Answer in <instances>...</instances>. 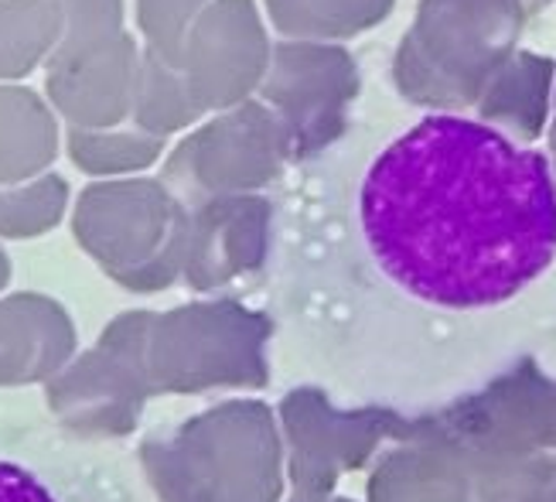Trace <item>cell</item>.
<instances>
[{"label":"cell","mask_w":556,"mask_h":502,"mask_svg":"<svg viewBox=\"0 0 556 502\" xmlns=\"http://www.w3.org/2000/svg\"><path fill=\"white\" fill-rule=\"evenodd\" d=\"M345 130V127H342ZM321 219H267L263 315L277 382L338 411L462 406L556 331V172L509 127L447 106L294 161Z\"/></svg>","instance_id":"obj_1"},{"label":"cell","mask_w":556,"mask_h":502,"mask_svg":"<svg viewBox=\"0 0 556 502\" xmlns=\"http://www.w3.org/2000/svg\"><path fill=\"white\" fill-rule=\"evenodd\" d=\"M0 502H157L127 448L79 438L0 444Z\"/></svg>","instance_id":"obj_2"},{"label":"cell","mask_w":556,"mask_h":502,"mask_svg":"<svg viewBox=\"0 0 556 502\" xmlns=\"http://www.w3.org/2000/svg\"><path fill=\"white\" fill-rule=\"evenodd\" d=\"M270 55L267 21L256 0H208L185 41L181 72L208 100H232L267 76Z\"/></svg>","instance_id":"obj_3"},{"label":"cell","mask_w":556,"mask_h":502,"mask_svg":"<svg viewBox=\"0 0 556 502\" xmlns=\"http://www.w3.org/2000/svg\"><path fill=\"white\" fill-rule=\"evenodd\" d=\"M349 59L314 41L277 45L267 65V96L294 116V161L325 148L349 124L342 79Z\"/></svg>","instance_id":"obj_4"},{"label":"cell","mask_w":556,"mask_h":502,"mask_svg":"<svg viewBox=\"0 0 556 502\" xmlns=\"http://www.w3.org/2000/svg\"><path fill=\"white\" fill-rule=\"evenodd\" d=\"M140 72V55L130 35H116L92 45H59L52 86L76 110H113Z\"/></svg>","instance_id":"obj_5"},{"label":"cell","mask_w":556,"mask_h":502,"mask_svg":"<svg viewBox=\"0 0 556 502\" xmlns=\"http://www.w3.org/2000/svg\"><path fill=\"white\" fill-rule=\"evenodd\" d=\"M62 41L59 0H0V76H21Z\"/></svg>","instance_id":"obj_6"},{"label":"cell","mask_w":556,"mask_h":502,"mask_svg":"<svg viewBox=\"0 0 556 502\" xmlns=\"http://www.w3.org/2000/svg\"><path fill=\"white\" fill-rule=\"evenodd\" d=\"M267 17L277 32L307 41L318 35H334L369 14V0H263Z\"/></svg>","instance_id":"obj_7"},{"label":"cell","mask_w":556,"mask_h":502,"mask_svg":"<svg viewBox=\"0 0 556 502\" xmlns=\"http://www.w3.org/2000/svg\"><path fill=\"white\" fill-rule=\"evenodd\" d=\"M208 0H137V24L148 38V55L181 65L185 41Z\"/></svg>","instance_id":"obj_8"},{"label":"cell","mask_w":556,"mask_h":502,"mask_svg":"<svg viewBox=\"0 0 556 502\" xmlns=\"http://www.w3.org/2000/svg\"><path fill=\"white\" fill-rule=\"evenodd\" d=\"M59 8H62L59 45H92L124 35V0H59Z\"/></svg>","instance_id":"obj_9"}]
</instances>
